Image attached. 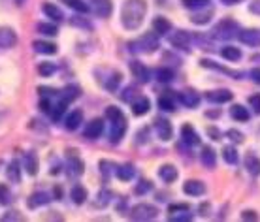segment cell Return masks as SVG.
Returning a JSON list of instances; mask_svg holds the SVG:
<instances>
[{
    "label": "cell",
    "mask_w": 260,
    "mask_h": 222,
    "mask_svg": "<svg viewBox=\"0 0 260 222\" xmlns=\"http://www.w3.org/2000/svg\"><path fill=\"white\" fill-rule=\"evenodd\" d=\"M147 15V0H124L121 8V23L126 30H138Z\"/></svg>",
    "instance_id": "1"
},
{
    "label": "cell",
    "mask_w": 260,
    "mask_h": 222,
    "mask_svg": "<svg viewBox=\"0 0 260 222\" xmlns=\"http://www.w3.org/2000/svg\"><path fill=\"white\" fill-rule=\"evenodd\" d=\"M106 117L110 119V123H111L110 141L115 145L124 137V132L128 128V123H126V117L123 115V111L119 109V107H115V105H110V107L106 109Z\"/></svg>",
    "instance_id": "2"
},
{
    "label": "cell",
    "mask_w": 260,
    "mask_h": 222,
    "mask_svg": "<svg viewBox=\"0 0 260 222\" xmlns=\"http://www.w3.org/2000/svg\"><path fill=\"white\" fill-rule=\"evenodd\" d=\"M158 49V38L155 36V32H147L140 36V38L128 42V51L134 55H151Z\"/></svg>",
    "instance_id": "3"
},
{
    "label": "cell",
    "mask_w": 260,
    "mask_h": 222,
    "mask_svg": "<svg viewBox=\"0 0 260 222\" xmlns=\"http://www.w3.org/2000/svg\"><path fill=\"white\" fill-rule=\"evenodd\" d=\"M240 34V25L236 23L234 19H222L219 21L217 25H215V28L211 30V36H213L215 40H232L236 38Z\"/></svg>",
    "instance_id": "4"
},
{
    "label": "cell",
    "mask_w": 260,
    "mask_h": 222,
    "mask_svg": "<svg viewBox=\"0 0 260 222\" xmlns=\"http://www.w3.org/2000/svg\"><path fill=\"white\" fill-rule=\"evenodd\" d=\"M158 216V211H156L155 205H149V203H138L130 209V218L132 220H140V222H147V220H155Z\"/></svg>",
    "instance_id": "5"
},
{
    "label": "cell",
    "mask_w": 260,
    "mask_h": 222,
    "mask_svg": "<svg viewBox=\"0 0 260 222\" xmlns=\"http://www.w3.org/2000/svg\"><path fill=\"white\" fill-rule=\"evenodd\" d=\"M170 44L176 47V49H181V51H190V44H192V38L187 30H176V32L170 34Z\"/></svg>",
    "instance_id": "6"
},
{
    "label": "cell",
    "mask_w": 260,
    "mask_h": 222,
    "mask_svg": "<svg viewBox=\"0 0 260 222\" xmlns=\"http://www.w3.org/2000/svg\"><path fill=\"white\" fill-rule=\"evenodd\" d=\"M155 132H156V136L160 137L162 141H168V139H172V136H174L172 123H170L168 119H164V117L155 119Z\"/></svg>",
    "instance_id": "7"
},
{
    "label": "cell",
    "mask_w": 260,
    "mask_h": 222,
    "mask_svg": "<svg viewBox=\"0 0 260 222\" xmlns=\"http://www.w3.org/2000/svg\"><path fill=\"white\" fill-rule=\"evenodd\" d=\"M17 44V34L12 26H0V49H12Z\"/></svg>",
    "instance_id": "8"
},
{
    "label": "cell",
    "mask_w": 260,
    "mask_h": 222,
    "mask_svg": "<svg viewBox=\"0 0 260 222\" xmlns=\"http://www.w3.org/2000/svg\"><path fill=\"white\" fill-rule=\"evenodd\" d=\"M241 44L249 47H260V28H247V30H240L238 34Z\"/></svg>",
    "instance_id": "9"
},
{
    "label": "cell",
    "mask_w": 260,
    "mask_h": 222,
    "mask_svg": "<svg viewBox=\"0 0 260 222\" xmlns=\"http://www.w3.org/2000/svg\"><path fill=\"white\" fill-rule=\"evenodd\" d=\"M49 202H51V194L44 192V190H38V192H34L32 196L26 200V207L28 209H38L42 205H47Z\"/></svg>",
    "instance_id": "10"
},
{
    "label": "cell",
    "mask_w": 260,
    "mask_h": 222,
    "mask_svg": "<svg viewBox=\"0 0 260 222\" xmlns=\"http://www.w3.org/2000/svg\"><path fill=\"white\" fill-rule=\"evenodd\" d=\"M102 132H104V121L102 119H92L91 123L85 126L83 136L87 139H96V137L102 136Z\"/></svg>",
    "instance_id": "11"
},
{
    "label": "cell",
    "mask_w": 260,
    "mask_h": 222,
    "mask_svg": "<svg viewBox=\"0 0 260 222\" xmlns=\"http://www.w3.org/2000/svg\"><path fill=\"white\" fill-rule=\"evenodd\" d=\"M85 170L83 166V160L79 157H74V155H68V158H66V173L70 177H78L81 175Z\"/></svg>",
    "instance_id": "12"
},
{
    "label": "cell",
    "mask_w": 260,
    "mask_h": 222,
    "mask_svg": "<svg viewBox=\"0 0 260 222\" xmlns=\"http://www.w3.org/2000/svg\"><path fill=\"white\" fill-rule=\"evenodd\" d=\"M100 83L104 85V89L108 91H117L119 83H121V73L115 70H106V78H98Z\"/></svg>",
    "instance_id": "13"
},
{
    "label": "cell",
    "mask_w": 260,
    "mask_h": 222,
    "mask_svg": "<svg viewBox=\"0 0 260 222\" xmlns=\"http://www.w3.org/2000/svg\"><path fill=\"white\" fill-rule=\"evenodd\" d=\"M23 168H25V171L28 173V175H36L40 170V160H38V155L36 153H26L25 158H23Z\"/></svg>",
    "instance_id": "14"
},
{
    "label": "cell",
    "mask_w": 260,
    "mask_h": 222,
    "mask_svg": "<svg viewBox=\"0 0 260 222\" xmlns=\"http://www.w3.org/2000/svg\"><path fill=\"white\" fill-rule=\"evenodd\" d=\"M206 98H208L209 102H213V104H226V102H230V100L234 98V94L230 91H226V89H221V91L208 92Z\"/></svg>",
    "instance_id": "15"
},
{
    "label": "cell",
    "mask_w": 260,
    "mask_h": 222,
    "mask_svg": "<svg viewBox=\"0 0 260 222\" xmlns=\"http://www.w3.org/2000/svg\"><path fill=\"white\" fill-rule=\"evenodd\" d=\"M183 192L189 194V196H202L206 192V184L202 181H196V179H190L187 183L183 184Z\"/></svg>",
    "instance_id": "16"
},
{
    "label": "cell",
    "mask_w": 260,
    "mask_h": 222,
    "mask_svg": "<svg viewBox=\"0 0 260 222\" xmlns=\"http://www.w3.org/2000/svg\"><path fill=\"white\" fill-rule=\"evenodd\" d=\"M179 102H181L185 107H196V105L200 104V94L198 92H194V91H183V92H179Z\"/></svg>",
    "instance_id": "17"
},
{
    "label": "cell",
    "mask_w": 260,
    "mask_h": 222,
    "mask_svg": "<svg viewBox=\"0 0 260 222\" xmlns=\"http://www.w3.org/2000/svg\"><path fill=\"white\" fill-rule=\"evenodd\" d=\"M42 12L46 13V17H49L51 21H57V23H60V21L64 19V13L60 12V8L51 4V2H44L42 4Z\"/></svg>",
    "instance_id": "18"
},
{
    "label": "cell",
    "mask_w": 260,
    "mask_h": 222,
    "mask_svg": "<svg viewBox=\"0 0 260 222\" xmlns=\"http://www.w3.org/2000/svg\"><path fill=\"white\" fill-rule=\"evenodd\" d=\"M177 168L176 166H172V164H164V166H160L158 168V177L162 179L164 183H174L177 179Z\"/></svg>",
    "instance_id": "19"
},
{
    "label": "cell",
    "mask_w": 260,
    "mask_h": 222,
    "mask_svg": "<svg viewBox=\"0 0 260 222\" xmlns=\"http://www.w3.org/2000/svg\"><path fill=\"white\" fill-rule=\"evenodd\" d=\"M32 49L36 53H40V55H55V53L59 51L55 44L46 42V40H36V42L32 44Z\"/></svg>",
    "instance_id": "20"
},
{
    "label": "cell",
    "mask_w": 260,
    "mask_h": 222,
    "mask_svg": "<svg viewBox=\"0 0 260 222\" xmlns=\"http://www.w3.org/2000/svg\"><path fill=\"white\" fill-rule=\"evenodd\" d=\"M181 137H183V141L187 145H198L200 143V137H198V134H196V130L190 126V124H183L181 126Z\"/></svg>",
    "instance_id": "21"
},
{
    "label": "cell",
    "mask_w": 260,
    "mask_h": 222,
    "mask_svg": "<svg viewBox=\"0 0 260 222\" xmlns=\"http://www.w3.org/2000/svg\"><path fill=\"white\" fill-rule=\"evenodd\" d=\"M92 10L98 17H108L113 10V4H111V0H92Z\"/></svg>",
    "instance_id": "22"
},
{
    "label": "cell",
    "mask_w": 260,
    "mask_h": 222,
    "mask_svg": "<svg viewBox=\"0 0 260 222\" xmlns=\"http://www.w3.org/2000/svg\"><path fill=\"white\" fill-rule=\"evenodd\" d=\"M149 107H151V102H149V98H145V96H140V98H136L132 102V113H134L136 117H143V115L149 111Z\"/></svg>",
    "instance_id": "23"
},
{
    "label": "cell",
    "mask_w": 260,
    "mask_h": 222,
    "mask_svg": "<svg viewBox=\"0 0 260 222\" xmlns=\"http://www.w3.org/2000/svg\"><path fill=\"white\" fill-rule=\"evenodd\" d=\"M130 70H132V73H134V78L140 79L142 83H147V81H149V70H147L142 62L132 60V62H130Z\"/></svg>",
    "instance_id": "24"
},
{
    "label": "cell",
    "mask_w": 260,
    "mask_h": 222,
    "mask_svg": "<svg viewBox=\"0 0 260 222\" xmlns=\"http://www.w3.org/2000/svg\"><path fill=\"white\" fill-rule=\"evenodd\" d=\"M245 170L253 177L260 175V158L254 153H247L245 155Z\"/></svg>",
    "instance_id": "25"
},
{
    "label": "cell",
    "mask_w": 260,
    "mask_h": 222,
    "mask_svg": "<svg viewBox=\"0 0 260 222\" xmlns=\"http://www.w3.org/2000/svg\"><path fill=\"white\" fill-rule=\"evenodd\" d=\"M81 121H83V111H81V109H74L70 115L66 117L64 126L68 128V130H78L79 124H81Z\"/></svg>",
    "instance_id": "26"
},
{
    "label": "cell",
    "mask_w": 260,
    "mask_h": 222,
    "mask_svg": "<svg viewBox=\"0 0 260 222\" xmlns=\"http://www.w3.org/2000/svg\"><path fill=\"white\" fill-rule=\"evenodd\" d=\"M6 177L10 183H21V168L19 160H12L6 168Z\"/></svg>",
    "instance_id": "27"
},
{
    "label": "cell",
    "mask_w": 260,
    "mask_h": 222,
    "mask_svg": "<svg viewBox=\"0 0 260 222\" xmlns=\"http://www.w3.org/2000/svg\"><path fill=\"white\" fill-rule=\"evenodd\" d=\"M200 160L202 164L208 168V170H213L215 164H217V157H215V151L211 147H204L200 153Z\"/></svg>",
    "instance_id": "28"
},
{
    "label": "cell",
    "mask_w": 260,
    "mask_h": 222,
    "mask_svg": "<svg viewBox=\"0 0 260 222\" xmlns=\"http://www.w3.org/2000/svg\"><path fill=\"white\" fill-rule=\"evenodd\" d=\"M170 28H172V25L166 17H155L153 19V30H155L156 36H166L170 32Z\"/></svg>",
    "instance_id": "29"
},
{
    "label": "cell",
    "mask_w": 260,
    "mask_h": 222,
    "mask_svg": "<svg viewBox=\"0 0 260 222\" xmlns=\"http://www.w3.org/2000/svg\"><path fill=\"white\" fill-rule=\"evenodd\" d=\"M230 117L234 119V121H240V123H247L249 121V111L243 107V105H240V104H236V105H232L230 107Z\"/></svg>",
    "instance_id": "30"
},
{
    "label": "cell",
    "mask_w": 260,
    "mask_h": 222,
    "mask_svg": "<svg viewBox=\"0 0 260 222\" xmlns=\"http://www.w3.org/2000/svg\"><path fill=\"white\" fill-rule=\"evenodd\" d=\"M110 202H111V192L102 189L96 194V198H94V207H96V209H104V207L110 205Z\"/></svg>",
    "instance_id": "31"
},
{
    "label": "cell",
    "mask_w": 260,
    "mask_h": 222,
    "mask_svg": "<svg viewBox=\"0 0 260 222\" xmlns=\"http://www.w3.org/2000/svg\"><path fill=\"white\" fill-rule=\"evenodd\" d=\"M70 196H72V202L76 203V205H81V203H85V200H87V189L81 187V184H76V187L72 189Z\"/></svg>",
    "instance_id": "32"
},
{
    "label": "cell",
    "mask_w": 260,
    "mask_h": 222,
    "mask_svg": "<svg viewBox=\"0 0 260 222\" xmlns=\"http://www.w3.org/2000/svg\"><path fill=\"white\" fill-rule=\"evenodd\" d=\"M211 17H213V10H211V8H208L206 12L192 13V15H190V21H192L194 25H206V23H209V21H211Z\"/></svg>",
    "instance_id": "33"
},
{
    "label": "cell",
    "mask_w": 260,
    "mask_h": 222,
    "mask_svg": "<svg viewBox=\"0 0 260 222\" xmlns=\"http://www.w3.org/2000/svg\"><path fill=\"white\" fill-rule=\"evenodd\" d=\"M168 220H172V222L192 220V215L189 213V209H174L168 213Z\"/></svg>",
    "instance_id": "34"
},
{
    "label": "cell",
    "mask_w": 260,
    "mask_h": 222,
    "mask_svg": "<svg viewBox=\"0 0 260 222\" xmlns=\"http://www.w3.org/2000/svg\"><path fill=\"white\" fill-rule=\"evenodd\" d=\"M115 173H117V177L121 181H130L134 177V173H136V170H134L132 164H123V166H119Z\"/></svg>",
    "instance_id": "35"
},
{
    "label": "cell",
    "mask_w": 260,
    "mask_h": 222,
    "mask_svg": "<svg viewBox=\"0 0 260 222\" xmlns=\"http://www.w3.org/2000/svg\"><path fill=\"white\" fill-rule=\"evenodd\" d=\"M221 55H222V59L230 60V62H238V60L241 59V51L238 49V47H234V46L224 47V49L221 51Z\"/></svg>",
    "instance_id": "36"
},
{
    "label": "cell",
    "mask_w": 260,
    "mask_h": 222,
    "mask_svg": "<svg viewBox=\"0 0 260 222\" xmlns=\"http://www.w3.org/2000/svg\"><path fill=\"white\" fill-rule=\"evenodd\" d=\"M79 94H81V89H79V85H68L64 89V92H62V100L70 104V102H74V100L78 98Z\"/></svg>",
    "instance_id": "37"
},
{
    "label": "cell",
    "mask_w": 260,
    "mask_h": 222,
    "mask_svg": "<svg viewBox=\"0 0 260 222\" xmlns=\"http://www.w3.org/2000/svg\"><path fill=\"white\" fill-rule=\"evenodd\" d=\"M36 30L40 34H44V36H57L59 34V28H57V25H53V23H38Z\"/></svg>",
    "instance_id": "38"
},
{
    "label": "cell",
    "mask_w": 260,
    "mask_h": 222,
    "mask_svg": "<svg viewBox=\"0 0 260 222\" xmlns=\"http://www.w3.org/2000/svg\"><path fill=\"white\" fill-rule=\"evenodd\" d=\"M155 78H156V81H160V83H170V81L174 79V72H172L170 68H156Z\"/></svg>",
    "instance_id": "39"
},
{
    "label": "cell",
    "mask_w": 260,
    "mask_h": 222,
    "mask_svg": "<svg viewBox=\"0 0 260 222\" xmlns=\"http://www.w3.org/2000/svg\"><path fill=\"white\" fill-rule=\"evenodd\" d=\"M55 72H57V66L53 64V62H40L38 64V73L42 78H49Z\"/></svg>",
    "instance_id": "40"
},
{
    "label": "cell",
    "mask_w": 260,
    "mask_h": 222,
    "mask_svg": "<svg viewBox=\"0 0 260 222\" xmlns=\"http://www.w3.org/2000/svg\"><path fill=\"white\" fill-rule=\"evenodd\" d=\"M222 158H224V162L226 164H238V151L234 147H224L222 149Z\"/></svg>",
    "instance_id": "41"
},
{
    "label": "cell",
    "mask_w": 260,
    "mask_h": 222,
    "mask_svg": "<svg viewBox=\"0 0 260 222\" xmlns=\"http://www.w3.org/2000/svg\"><path fill=\"white\" fill-rule=\"evenodd\" d=\"M70 25L76 26V28H83V30H91V28H92L91 23L85 19V17H79V15H74V17H70Z\"/></svg>",
    "instance_id": "42"
},
{
    "label": "cell",
    "mask_w": 260,
    "mask_h": 222,
    "mask_svg": "<svg viewBox=\"0 0 260 222\" xmlns=\"http://www.w3.org/2000/svg\"><path fill=\"white\" fill-rule=\"evenodd\" d=\"M66 6H70L72 10H76V12H79V13H87L89 12V6L85 4L83 0H62Z\"/></svg>",
    "instance_id": "43"
},
{
    "label": "cell",
    "mask_w": 260,
    "mask_h": 222,
    "mask_svg": "<svg viewBox=\"0 0 260 222\" xmlns=\"http://www.w3.org/2000/svg\"><path fill=\"white\" fill-rule=\"evenodd\" d=\"M23 222L26 220L25 216L21 215L19 211H8V213H4V215L0 216V222Z\"/></svg>",
    "instance_id": "44"
},
{
    "label": "cell",
    "mask_w": 260,
    "mask_h": 222,
    "mask_svg": "<svg viewBox=\"0 0 260 222\" xmlns=\"http://www.w3.org/2000/svg\"><path fill=\"white\" fill-rule=\"evenodd\" d=\"M12 202H13L12 190L8 189L6 184H0V203H2V205H10Z\"/></svg>",
    "instance_id": "45"
},
{
    "label": "cell",
    "mask_w": 260,
    "mask_h": 222,
    "mask_svg": "<svg viewBox=\"0 0 260 222\" xmlns=\"http://www.w3.org/2000/svg\"><path fill=\"white\" fill-rule=\"evenodd\" d=\"M181 4L189 10H202L209 4V0H181Z\"/></svg>",
    "instance_id": "46"
},
{
    "label": "cell",
    "mask_w": 260,
    "mask_h": 222,
    "mask_svg": "<svg viewBox=\"0 0 260 222\" xmlns=\"http://www.w3.org/2000/svg\"><path fill=\"white\" fill-rule=\"evenodd\" d=\"M158 107L162 111H174L176 107H174V100L170 98V94H164V96H160L158 98Z\"/></svg>",
    "instance_id": "47"
},
{
    "label": "cell",
    "mask_w": 260,
    "mask_h": 222,
    "mask_svg": "<svg viewBox=\"0 0 260 222\" xmlns=\"http://www.w3.org/2000/svg\"><path fill=\"white\" fill-rule=\"evenodd\" d=\"M113 168H115V164L110 162V160H100V171H102V175L108 179V177H111V173H113Z\"/></svg>",
    "instance_id": "48"
},
{
    "label": "cell",
    "mask_w": 260,
    "mask_h": 222,
    "mask_svg": "<svg viewBox=\"0 0 260 222\" xmlns=\"http://www.w3.org/2000/svg\"><path fill=\"white\" fill-rule=\"evenodd\" d=\"M53 107H55V105L51 104V98H49V96H42V98H40V109L44 111V113L51 115Z\"/></svg>",
    "instance_id": "49"
},
{
    "label": "cell",
    "mask_w": 260,
    "mask_h": 222,
    "mask_svg": "<svg viewBox=\"0 0 260 222\" xmlns=\"http://www.w3.org/2000/svg\"><path fill=\"white\" fill-rule=\"evenodd\" d=\"M134 96H136V89L130 85L123 91V94H121V100H124V102H134Z\"/></svg>",
    "instance_id": "50"
},
{
    "label": "cell",
    "mask_w": 260,
    "mask_h": 222,
    "mask_svg": "<svg viewBox=\"0 0 260 222\" xmlns=\"http://www.w3.org/2000/svg\"><path fill=\"white\" fill-rule=\"evenodd\" d=\"M226 136L234 141V143H241L243 141V134H241L240 130H234V128H230V130L226 132Z\"/></svg>",
    "instance_id": "51"
},
{
    "label": "cell",
    "mask_w": 260,
    "mask_h": 222,
    "mask_svg": "<svg viewBox=\"0 0 260 222\" xmlns=\"http://www.w3.org/2000/svg\"><path fill=\"white\" fill-rule=\"evenodd\" d=\"M249 105L253 107L254 113H258L260 115V94H253V96L249 98Z\"/></svg>",
    "instance_id": "52"
},
{
    "label": "cell",
    "mask_w": 260,
    "mask_h": 222,
    "mask_svg": "<svg viewBox=\"0 0 260 222\" xmlns=\"http://www.w3.org/2000/svg\"><path fill=\"white\" fill-rule=\"evenodd\" d=\"M241 220H258V215L254 213V211H243L241 213Z\"/></svg>",
    "instance_id": "53"
},
{
    "label": "cell",
    "mask_w": 260,
    "mask_h": 222,
    "mask_svg": "<svg viewBox=\"0 0 260 222\" xmlns=\"http://www.w3.org/2000/svg\"><path fill=\"white\" fill-rule=\"evenodd\" d=\"M149 189H151V184L147 183V181H142V183L136 187V194H145V192H147Z\"/></svg>",
    "instance_id": "54"
},
{
    "label": "cell",
    "mask_w": 260,
    "mask_h": 222,
    "mask_svg": "<svg viewBox=\"0 0 260 222\" xmlns=\"http://www.w3.org/2000/svg\"><path fill=\"white\" fill-rule=\"evenodd\" d=\"M249 10H251V13H254V15H260V0H253Z\"/></svg>",
    "instance_id": "55"
},
{
    "label": "cell",
    "mask_w": 260,
    "mask_h": 222,
    "mask_svg": "<svg viewBox=\"0 0 260 222\" xmlns=\"http://www.w3.org/2000/svg\"><path fill=\"white\" fill-rule=\"evenodd\" d=\"M208 134L211 136V139H221V132L217 130V128H213V126H209L208 128Z\"/></svg>",
    "instance_id": "56"
},
{
    "label": "cell",
    "mask_w": 260,
    "mask_h": 222,
    "mask_svg": "<svg viewBox=\"0 0 260 222\" xmlns=\"http://www.w3.org/2000/svg\"><path fill=\"white\" fill-rule=\"evenodd\" d=\"M251 78H253L254 83H258V85H260V68H254V70H251Z\"/></svg>",
    "instance_id": "57"
},
{
    "label": "cell",
    "mask_w": 260,
    "mask_h": 222,
    "mask_svg": "<svg viewBox=\"0 0 260 222\" xmlns=\"http://www.w3.org/2000/svg\"><path fill=\"white\" fill-rule=\"evenodd\" d=\"M222 4H226V6H236V4H240V2H245V0H221Z\"/></svg>",
    "instance_id": "58"
},
{
    "label": "cell",
    "mask_w": 260,
    "mask_h": 222,
    "mask_svg": "<svg viewBox=\"0 0 260 222\" xmlns=\"http://www.w3.org/2000/svg\"><path fill=\"white\" fill-rule=\"evenodd\" d=\"M55 196H57V200H60V189L59 187H55Z\"/></svg>",
    "instance_id": "59"
},
{
    "label": "cell",
    "mask_w": 260,
    "mask_h": 222,
    "mask_svg": "<svg viewBox=\"0 0 260 222\" xmlns=\"http://www.w3.org/2000/svg\"><path fill=\"white\" fill-rule=\"evenodd\" d=\"M209 117H219V111H209Z\"/></svg>",
    "instance_id": "60"
},
{
    "label": "cell",
    "mask_w": 260,
    "mask_h": 222,
    "mask_svg": "<svg viewBox=\"0 0 260 222\" xmlns=\"http://www.w3.org/2000/svg\"><path fill=\"white\" fill-rule=\"evenodd\" d=\"M15 4H17V6H23V4H25V0H15Z\"/></svg>",
    "instance_id": "61"
}]
</instances>
